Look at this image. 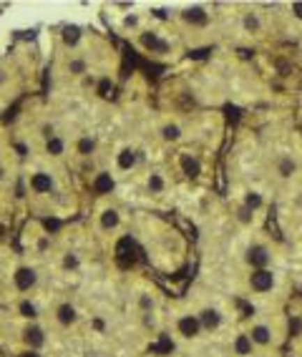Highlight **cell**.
Masks as SVG:
<instances>
[{"instance_id": "obj_19", "label": "cell", "mask_w": 302, "mask_h": 357, "mask_svg": "<svg viewBox=\"0 0 302 357\" xmlns=\"http://www.w3.org/2000/svg\"><path fill=\"white\" fill-rule=\"evenodd\" d=\"M161 139L164 141H179L181 139V128L176 123H167V126L161 128Z\"/></svg>"}, {"instance_id": "obj_13", "label": "cell", "mask_w": 302, "mask_h": 357, "mask_svg": "<svg viewBox=\"0 0 302 357\" xmlns=\"http://www.w3.org/2000/svg\"><path fill=\"white\" fill-rule=\"evenodd\" d=\"M184 20H187V23H194V26H206L209 15H206L202 8H189V10H184Z\"/></svg>"}, {"instance_id": "obj_11", "label": "cell", "mask_w": 302, "mask_h": 357, "mask_svg": "<svg viewBox=\"0 0 302 357\" xmlns=\"http://www.w3.org/2000/svg\"><path fill=\"white\" fill-rule=\"evenodd\" d=\"M31 189L36 194H51L53 192V176L45 172H38L31 176Z\"/></svg>"}, {"instance_id": "obj_25", "label": "cell", "mask_w": 302, "mask_h": 357, "mask_svg": "<svg viewBox=\"0 0 302 357\" xmlns=\"http://www.w3.org/2000/svg\"><path fill=\"white\" fill-rule=\"evenodd\" d=\"M149 189L154 194H159L161 189H164V178H161L159 174H151V176H149Z\"/></svg>"}, {"instance_id": "obj_3", "label": "cell", "mask_w": 302, "mask_h": 357, "mask_svg": "<svg viewBox=\"0 0 302 357\" xmlns=\"http://www.w3.org/2000/svg\"><path fill=\"white\" fill-rule=\"evenodd\" d=\"M174 332H176V337L187 340V342H197V340L204 337V327H202L197 312L179 314V317H176V322H174Z\"/></svg>"}, {"instance_id": "obj_8", "label": "cell", "mask_w": 302, "mask_h": 357, "mask_svg": "<svg viewBox=\"0 0 302 357\" xmlns=\"http://www.w3.org/2000/svg\"><path fill=\"white\" fill-rule=\"evenodd\" d=\"M20 340H23V344H26L31 352H38L45 344V330L38 322H28V325L23 327V332H20Z\"/></svg>"}, {"instance_id": "obj_1", "label": "cell", "mask_w": 302, "mask_h": 357, "mask_svg": "<svg viewBox=\"0 0 302 357\" xmlns=\"http://www.w3.org/2000/svg\"><path fill=\"white\" fill-rule=\"evenodd\" d=\"M247 337L252 340V344H255V350L257 352H267V350H275L277 344H280V340H282V330L275 325V322H270V319H250L245 327Z\"/></svg>"}, {"instance_id": "obj_30", "label": "cell", "mask_w": 302, "mask_h": 357, "mask_svg": "<svg viewBox=\"0 0 302 357\" xmlns=\"http://www.w3.org/2000/svg\"><path fill=\"white\" fill-rule=\"evenodd\" d=\"M106 91H109V81H101V86H98V93H101V96H106Z\"/></svg>"}, {"instance_id": "obj_27", "label": "cell", "mask_w": 302, "mask_h": 357, "mask_svg": "<svg viewBox=\"0 0 302 357\" xmlns=\"http://www.w3.org/2000/svg\"><path fill=\"white\" fill-rule=\"evenodd\" d=\"M78 267V257L73 255V252H68V255L63 257V269H76Z\"/></svg>"}, {"instance_id": "obj_17", "label": "cell", "mask_w": 302, "mask_h": 357, "mask_svg": "<svg viewBox=\"0 0 302 357\" xmlns=\"http://www.w3.org/2000/svg\"><path fill=\"white\" fill-rule=\"evenodd\" d=\"M142 45H144V48H149V51H167V43H161L154 33H151V36H149V33H144Z\"/></svg>"}, {"instance_id": "obj_7", "label": "cell", "mask_w": 302, "mask_h": 357, "mask_svg": "<svg viewBox=\"0 0 302 357\" xmlns=\"http://www.w3.org/2000/svg\"><path fill=\"white\" fill-rule=\"evenodd\" d=\"M53 319H56L58 327H63V330H71V327L78 325V310L76 305H71V302H58L56 310H53Z\"/></svg>"}, {"instance_id": "obj_36", "label": "cell", "mask_w": 302, "mask_h": 357, "mask_svg": "<svg viewBox=\"0 0 302 357\" xmlns=\"http://www.w3.org/2000/svg\"><path fill=\"white\" fill-rule=\"evenodd\" d=\"M89 357H103V355H98V352H91V355Z\"/></svg>"}, {"instance_id": "obj_23", "label": "cell", "mask_w": 302, "mask_h": 357, "mask_svg": "<svg viewBox=\"0 0 302 357\" xmlns=\"http://www.w3.org/2000/svg\"><path fill=\"white\" fill-rule=\"evenodd\" d=\"M245 28H247L250 33H257L259 28H262V23H259V18H257L255 13H247V15H245Z\"/></svg>"}, {"instance_id": "obj_6", "label": "cell", "mask_w": 302, "mask_h": 357, "mask_svg": "<svg viewBox=\"0 0 302 357\" xmlns=\"http://www.w3.org/2000/svg\"><path fill=\"white\" fill-rule=\"evenodd\" d=\"M38 287V272L33 267H18L13 272V289L18 294H28V292H33V289Z\"/></svg>"}, {"instance_id": "obj_22", "label": "cell", "mask_w": 302, "mask_h": 357, "mask_svg": "<svg viewBox=\"0 0 302 357\" xmlns=\"http://www.w3.org/2000/svg\"><path fill=\"white\" fill-rule=\"evenodd\" d=\"M181 164H184V172H187V176H199V164H197V159H189V156H184L181 159Z\"/></svg>"}, {"instance_id": "obj_16", "label": "cell", "mask_w": 302, "mask_h": 357, "mask_svg": "<svg viewBox=\"0 0 302 357\" xmlns=\"http://www.w3.org/2000/svg\"><path fill=\"white\" fill-rule=\"evenodd\" d=\"M116 227H119V211L116 209H106L101 214V229H116Z\"/></svg>"}, {"instance_id": "obj_4", "label": "cell", "mask_w": 302, "mask_h": 357, "mask_svg": "<svg viewBox=\"0 0 302 357\" xmlns=\"http://www.w3.org/2000/svg\"><path fill=\"white\" fill-rule=\"evenodd\" d=\"M272 261H275V255H272V249L262 242H255L247 247L245 252V264L252 269H272Z\"/></svg>"}, {"instance_id": "obj_21", "label": "cell", "mask_w": 302, "mask_h": 357, "mask_svg": "<svg viewBox=\"0 0 302 357\" xmlns=\"http://www.w3.org/2000/svg\"><path fill=\"white\" fill-rule=\"evenodd\" d=\"M134 164H136V153L131 151V149L119 153V166H121V169H131Z\"/></svg>"}, {"instance_id": "obj_28", "label": "cell", "mask_w": 302, "mask_h": 357, "mask_svg": "<svg viewBox=\"0 0 302 357\" xmlns=\"http://www.w3.org/2000/svg\"><path fill=\"white\" fill-rule=\"evenodd\" d=\"M259 204H262V199H259V194H255V192H252V194H250V197H247V199H245V206H250V209H252V211L257 209V206H259Z\"/></svg>"}, {"instance_id": "obj_29", "label": "cell", "mask_w": 302, "mask_h": 357, "mask_svg": "<svg viewBox=\"0 0 302 357\" xmlns=\"http://www.w3.org/2000/svg\"><path fill=\"white\" fill-rule=\"evenodd\" d=\"M237 219L242 224H250L252 222V209H250V206H242V209H239V214H237Z\"/></svg>"}, {"instance_id": "obj_18", "label": "cell", "mask_w": 302, "mask_h": 357, "mask_svg": "<svg viewBox=\"0 0 302 357\" xmlns=\"http://www.w3.org/2000/svg\"><path fill=\"white\" fill-rule=\"evenodd\" d=\"M63 149H66V144H63V139H61V136H53V139L45 141V151L51 153V156H61V153H63Z\"/></svg>"}, {"instance_id": "obj_24", "label": "cell", "mask_w": 302, "mask_h": 357, "mask_svg": "<svg viewBox=\"0 0 302 357\" xmlns=\"http://www.w3.org/2000/svg\"><path fill=\"white\" fill-rule=\"evenodd\" d=\"M78 38H81V33H78V28H66L63 31V43L66 45H76Z\"/></svg>"}, {"instance_id": "obj_9", "label": "cell", "mask_w": 302, "mask_h": 357, "mask_svg": "<svg viewBox=\"0 0 302 357\" xmlns=\"http://www.w3.org/2000/svg\"><path fill=\"white\" fill-rule=\"evenodd\" d=\"M257 355V350H255V344H252V340L247 337V332H237L234 337H232V357H252Z\"/></svg>"}, {"instance_id": "obj_35", "label": "cell", "mask_w": 302, "mask_h": 357, "mask_svg": "<svg viewBox=\"0 0 302 357\" xmlns=\"http://www.w3.org/2000/svg\"><path fill=\"white\" fill-rule=\"evenodd\" d=\"M295 337H297V340H302V327H300V330H297V335H295Z\"/></svg>"}, {"instance_id": "obj_5", "label": "cell", "mask_w": 302, "mask_h": 357, "mask_svg": "<svg viewBox=\"0 0 302 357\" xmlns=\"http://www.w3.org/2000/svg\"><path fill=\"white\" fill-rule=\"evenodd\" d=\"M197 317H199L202 327H204V335H217L222 327H225V314L217 305H202L199 310H194Z\"/></svg>"}, {"instance_id": "obj_15", "label": "cell", "mask_w": 302, "mask_h": 357, "mask_svg": "<svg viewBox=\"0 0 302 357\" xmlns=\"http://www.w3.org/2000/svg\"><path fill=\"white\" fill-rule=\"evenodd\" d=\"M18 312H20V317L28 319V322H36V317H38V310H36V305H33L31 300H20Z\"/></svg>"}, {"instance_id": "obj_20", "label": "cell", "mask_w": 302, "mask_h": 357, "mask_svg": "<svg viewBox=\"0 0 302 357\" xmlns=\"http://www.w3.org/2000/svg\"><path fill=\"white\" fill-rule=\"evenodd\" d=\"M93 149H96V139L84 136V139L78 141V153H81V156H91V153H93Z\"/></svg>"}, {"instance_id": "obj_33", "label": "cell", "mask_w": 302, "mask_h": 357, "mask_svg": "<svg viewBox=\"0 0 302 357\" xmlns=\"http://www.w3.org/2000/svg\"><path fill=\"white\" fill-rule=\"evenodd\" d=\"M3 234H6V227H3V224H0V239H3Z\"/></svg>"}, {"instance_id": "obj_34", "label": "cell", "mask_w": 302, "mask_h": 357, "mask_svg": "<svg viewBox=\"0 0 302 357\" xmlns=\"http://www.w3.org/2000/svg\"><path fill=\"white\" fill-rule=\"evenodd\" d=\"M3 176H6V169H3V166H0V181H3Z\"/></svg>"}, {"instance_id": "obj_31", "label": "cell", "mask_w": 302, "mask_h": 357, "mask_svg": "<svg viewBox=\"0 0 302 357\" xmlns=\"http://www.w3.org/2000/svg\"><path fill=\"white\" fill-rule=\"evenodd\" d=\"M292 10H295V15L302 20V3H295V6H292Z\"/></svg>"}, {"instance_id": "obj_26", "label": "cell", "mask_w": 302, "mask_h": 357, "mask_svg": "<svg viewBox=\"0 0 302 357\" xmlns=\"http://www.w3.org/2000/svg\"><path fill=\"white\" fill-rule=\"evenodd\" d=\"M68 70H71L73 76H84L86 73V61H71V63H68Z\"/></svg>"}, {"instance_id": "obj_14", "label": "cell", "mask_w": 302, "mask_h": 357, "mask_svg": "<svg viewBox=\"0 0 302 357\" xmlns=\"http://www.w3.org/2000/svg\"><path fill=\"white\" fill-rule=\"evenodd\" d=\"M93 189H96V194H109L111 189H114V178H111V174H98L96 181H93Z\"/></svg>"}, {"instance_id": "obj_12", "label": "cell", "mask_w": 302, "mask_h": 357, "mask_svg": "<svg viewBox=\"0 0 302 357\" xmlns=\"http://www.w3.org/2000/svg\"><path fill=\"white\" fill-rule=\"evenodd\" d=\"M277 174L282 178H289L292 174H297V161L292 156H282V159L277 161Z\"/></svg>"}, {"instance_id": "obj_10", "label": "cell", "mask_w": 302, "mask_h": 357, "mask_svg": "<svg viewBox=\"0 0 302 357\" xmlns=\"http://www.w3.org/2000/svg\"><path fill=\"white\" fill-rule=\"evenodd\" d=\"M136 312L139 317L146 319V317H154L156 312V297L151 292H139L136 294Z\"/></svg>"}, {"instance_id": "obj_2", "label": "cell", "mask_w": 302, "mask_h": 357, "mask_svg": "<svg viewBox=\"0 0 302 357\" xmlns=\"http://www.w3.org/2000/svg\"><path fill=\"white\" fill-rule=\"evenodd\" d=\"M245 289L252 297H270L280 289V275L275 269H252L245 280Z\"/></svg>"}, {"instance_id": "obj_32", "label": "cell", "mask_w": 302, "mask_h": 357, "mask_svg": "<svg viewBox=\"0 0 302 357\" xmlns=\"http://www.w3.org/2000/svg\"><path fill=\"white\" fill-rule=\"evenodd\" d=\"M15 151H18V156H26V153H28V149L23 146V144H18V146H15Z\"/></svg>"}]
</instances>
